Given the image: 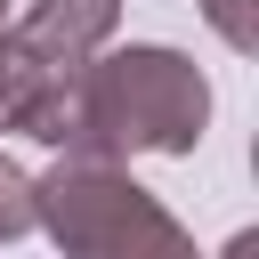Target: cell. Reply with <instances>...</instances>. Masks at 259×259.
Returning a JSON list of instances; mask_svg holds the SVG:
<instances>
[{
  "mask_svg": "<svg viewBox=\"0 0 259 259\" xmlns=\"http://www.w3.org/2000/svg\"><path fill=\"white\" fill-rule=\"evenodd\" d=\"M210 130V81L194 57L162 40L97 49L73 73V138L57 154H194Z\"/></svg>",
  "mask_w": 259,
  "mask_h": 259,
  "instance_id": "obj_1",
  "label": "cell"
},
{
  "mask_svg": "<svg viewBox=\"0 0 259 259\" xmlns=\"http://www.w3.org/2000/svg\"><path fill=\"white\" fill-rule=\"evenodd\" d=\"M32 227L81 259H138V251H186V227L113 162V154H57L49 178H32Z\"/></svg>",
  "mask_w": 259,
  "mask_h": 259,
  "instance_id": "obj_2",
  "label": "cell"
},
{
  "mask_svg": "<svg viewBox=\"0 0 259 259\" xmlns=\"http://www.w3.org/2000/svg\"><path fill=\"white\" fill-rule=\"evenodd\" d=\"M0 130L65 146L73 138V73H49L16 32H0Z\"/></svg>",
  "mask_w": 259,
  "mask_h": 259,
  "instance_id": "obj_3",
  "label": "cell"
},
{
  "mask_svg": "<svg viewBox=\"0 0 259 259\" xmlns=\"http://www.w3.org/2000/svg\"><path fill=\"white\" fill-rule=\"evenodd\" d=\"M113 24H121V0H32L24 24H16V40H24L49 73H81V65L113 40Z\"/></svg>",
  "mask_w": 259,
  "mask_h": 259,
  "instance_id": "obj_4",
  "label": "cell"
},
{
  "mask_svg": "<svg viewBox=\"0 0 259 259\" xmlns=\"http://www.w3.org/2000/svg\"><path fill=\"white\" fill-rule=\"evenodd\" d=\"M202 16H210V32L235 49V57H251L259 49V0H194Z\"/></svg>",
  "mask_w": 259,
  "mask_h": 259,
  "instance_id": "obj_5",
  "label": "cell"
},
{
  "mask_svg": "<svg viewBox=\"0 0 259 259\" xmlns=\"http://www.w3.org/2000/svg\"><path fill=\"white\" fill-rule=\"evenodd\" d=\"M16 235H32V178L0 154V243H16Z\"/></svg>",
  "mask_w": 259,
  "mask_h": 259,
  "instance_id": "obj_6",
  "label": "cell"
},
{
  "mask_svg": "<svg viewBox=\"0 0 259 259\" xmlns=\"http://www.w3.org/2000/svg\"><path fill=\"white\" fill-rule=\"evenodd\" d=\"M0 8H8V0H0Z\"/></svg>",
  "mask_w": 259,
  "mask_h": 259,
  "instance_id": "obj_7",
  "label": "cell"
}]
</instances>
